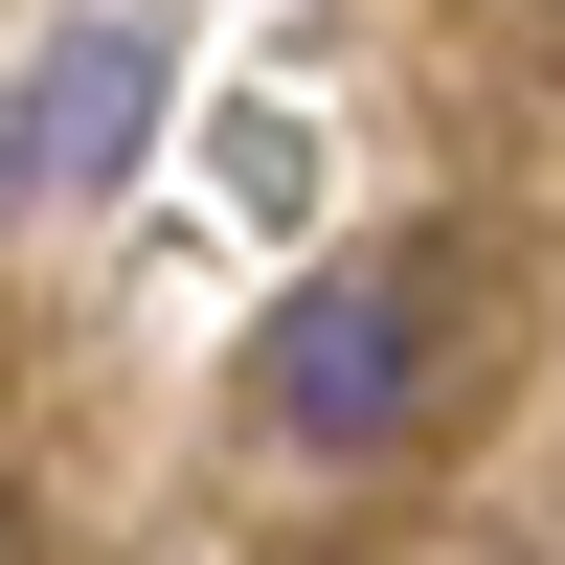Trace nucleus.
<instances>
[{
    "label": "nucleus",
    "mask_w": 565,
    "mask_h": 565,
    "mask_svg": "<svg viewBox=\"0 0 565 565\" xmlns=\"http://www.w3.org/2000/svg\"><path fill=\"white\" fill-rule=\"evenodd\" d=\"M452 407V249H362V271H295L249 317V430L271 452H407Z\"/></svg>",
    "instance_id": "1"
},
{
    "label": "nucleus",
    "mask_w": 565,
    "mask_h": 565,
    "mask_svg": "<svg viewBox=\"0 0 565 565\" xmlns=\"http://www.w3.org/2000/svg\"><path fill=\"white\" fill-rule=\"evenodd\" d=\"M159 136V23H68L23 90V136H0V181H45V204H90V181Z\"/></svg>",
    "instance_id": "2"
}]
</instances>
